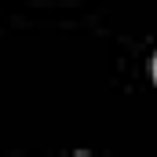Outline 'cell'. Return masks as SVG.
I'll return each mask as SVG.
<instances>
[{"mask_svg": "<svg viewBox=\"0 0 157 157\" xmlns=\"http://www.w3.org/2000/svg\"><path fill=\"white\" fill-rule=\"evenodd\" d=\"M154 77H157V59H154Z\"/></svg>", "mask_w": 157, "mask_h": 157, "instance_id": "obj_1", "label": "cell"}]
</instances>
